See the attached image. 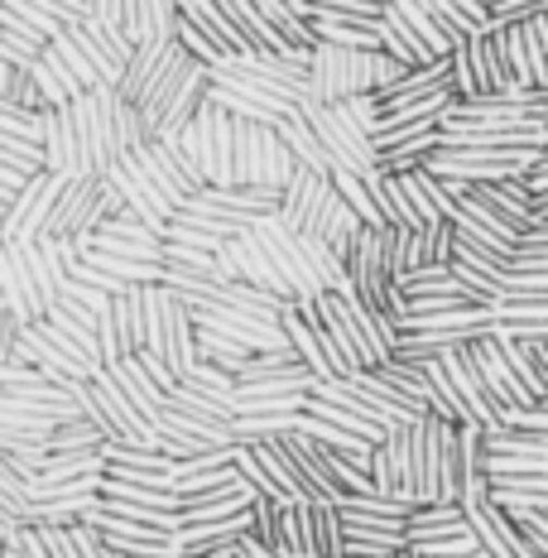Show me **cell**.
<instances>
[{
  "label": "cell",
  "mask_w": 548,
  "mask_h": 558,
  "mask_svg": "<svg viewBox=\"0 0 548 558\" xmlns=\"http://www.w3.org/2000/svg\"><path fill=\"white\" fill-rule=\"evenodd\" d=\"M404 73L410 68L385 49H342V44L318 39L308 53V87L318 101H352V97H370V92L380 97Z\"/></svg>",
  "instance_id": "6da1fadb"
},
{
  "label": "cell",
  "mask_w": 548,
  "mask_h": 558,
  "mask_svg": "<svg viewBox=\"0 0 548 558\" xmlns=\"http://www.w3.org/2000/svg\"><path fill=\"white\" fill-rule=\"evenodd\" d=\"M169 145L197 169V179H203L207 189H236L241 183V173H236V116L227 107H217V101H207L193 125H183L179 135H169Z\"/></svg>",
  "instance_id": "7a4b0ae2"
},
{
  "label": "cell",
  "mask_w": 548,
  "mask_h": 558,
  "mask_svg": "<svg viewBox=\"0 0 548 558\" xmlns=\"http://www.w3.org/2000/svg\"><path fill=\"white\" fill-rule=\"evenodd\" d=\"M145 352L165 356L179 376H188V371L203 362L193 304L169 284H145Z\"/></svg>",
  "instance_id": "3957f363"
},
{
  "label": "cell",
  "mask_w": 548,
  "mask_h": 558,
  "mask_svg": "<svg viewBox=\"0 0 548 558\" xmlns=\"http://www.w3.org/2000/svg\"><path fill=\"white\" fill-rule=\"evenodd\" d=\"M125 213V197L121 189L107 179V173H87V179H73L58 197L53 217H49V231L44 236L53 241H73V246H92V236H97L101 227L111 222V217Z\"/></svg>",
  "instance_id": "277c9868"
},
{
  "label": "cell",
  "mask_w": 548,
  "mask_h": 558,
  "mask_svg": "<svg viewBox=\"0 0 548 558\" xmlns=\"http://www.w3.org/2000/svg\"><path fill=\"white\" fill-rule=\"evenodd\" d=\"M299 169V155L289 149V140L279 135L275 121H251L236 116V173L246 189H275L284 193L289 179Z\"/></svg>",
  "instance_id": "5b68a950"
},
{
  "label": "cell",
  "mask_w": 548,
  "mask_h": 558,
  "mask_svg": "<svg viewBox=\"0 0 548 558\" xmlns=\"http://www.w3.org/2000/svg\"><path fill=\"white\" fill-rule=\"evenodd\" d=\"M73 116H77V135H83L87 169L92 173H111L125 159V145H121V87L107 83V87L83 92V97L73 101Z\"/></svg>",
  "instance_id": "8992f818"
},
{
  "label": "cell",
  "mask_w": 548,
  "mask_h": 558,
  "mask_svg": "<svg viewBox=\"0 0 548 558\" xmlns=\"http://www.w3.org/2000/svg\"><path fill=\"white\" fill-rule=\"evenodd\" d=\"M299 111L313 121V131L322 135V145H328V155L337 159V169H352V173H376L380 169V145L376 135H366L361 125L352 121V111H346V101H299Z\"/></svg>",
  "instance_id": "52a82bcc"
},
{
  "label": "cell",
  "mask_w": 548,
  "mask_h": 558,
  "mask_svg": "<svg viewBox=\"0 0 548 558\" xmlns=\"http://www.w3.org/2000/svg\"><path fill=\"white\" fill-rule=\"evenodd\" d=\"M251 231L265 241V251H270L275 270L284 275V284L294 289L299 304H313V299L328 294V284H322V275H318V265H313L308 246H303V236H299L294 227L279 222V213H270V217H255V227H251Z\"/></svg>",
  "instance_id": "ba28073f"
},
{
  "label": "cell",
  "mask_w": 548,
  "mask_h": 558,
  "mask_svg": "<svg viewBox=\"0 0 548 558\" xmlns=\"http://www.w3.org/2000/svg\"><path fill=\"white\" fill-rule=\"evenodd\" d=\"M73 179H63V173H34V179L10 197V213L5 222H0V241H15V246H29V241H39L44 231H49V217L58 207V197Z\"/></svg>",
  "instance_id": "9c48e42d"
},
{
  "label": "cell",
  "mask_w": 548,
  "mask_h": 558,
  "mask_svg": "<svg viewBox=\"0 0 548 558\" xmlns=\"http://www.w3.org/2000/svg\"><path fill=\"white\" fill-rule=\"evenodd\" d=\"M107 179L115 183V189H121L125 207H131L139 222L155 231V236H169V222L179 217V203H173V197H169L165 189H159L155 179H149L145 165H139V155H125L121 165H115V169L107 173Z\"/></svg>",
  "instance_id": "30bf717a"
},
{
  "label": "cell",
  "mask_w": 548,
  "mask_h": 558,
  "mask_svg": "<svg viewBox=\"0 0 548 558\" xmlns=\"http://www.w3.org/2000/svg\"><path fill=\"white\" fill-rule=\"evenodd\" d=\"M472 342H476V337H472ZM472 342H462V347H452V352H442V366H448V376H452V386H458L466 414H472V424H482V428H506V410H500V400L491 395V386H486V371H482V362H476Z\"/></svg>",
  "instance_id": "8fae6325"
},
{
  "label": "cell",
  "mask_w": 548,
  "mask_h": 558,
  "mask_svg": "<svg viewBox=\"0 0 548 558\" xmlns=\"http://www.w3.org/2000/svg\"><path fill=\"white\" fill-rule=\"evenodd\" d=\"M217 270L221 279H246V284L255 289H270V294L279 299H294V289L284 284V275L275 270V260H270V251H265V241L255 236V231H241V236H231L227 246L217 251Z\"/></svg>",
  "instance_id": "7c38bea8"
},
{
  "label": "cell",
  "mask_w": 548,
  "mask_h": 558,
  "mask_svg": "<svg viewBox=\"0 0 548 558\" xmlns=\"http://www.w3.org/2000/svg\"><path fill=\"white\" fill-rule=\"evenodd\" d=\"M472 352H476V362H482L486 371V386H491V395L500 400V410H506V424L515 418L520 410H534V390L520 380V371L510 366V356H506V347H500V337L496 332H482L472 342Z\"/></svg>",
  "instance_id": "4fadbf2b"
},
{
  "label": "cell",
  "mask_w": 548,
  "mask_h": 558,
  "mask_svg": "<svg viewBox=\"0 0 548 558\" xmlns=\"http://www.w3.org/2000/svg\"><path fill=\"white\" fill-rule=\"evenodd\" d=\"M462 510H466L472 534L482 539V549H491L496 558H539L529 549V539H524V530L515 525V515H510L496 496H486V501H466Z\"/></svg>",
  "instance_id": "5bb4252c"
},
{
  "label": "cell",
  "mask_w": 548,
  "mask_h": 558,
  "mask_svg": "<svg viewBox=\"0 0 548 558\" xmlns=\"http://www.w3.org/2000/svg\"><path fill=\"white\" fill-rule=\"evenodd\" d=\"M44 169L63 173V179H87V155H83V135H77V116L73 101L68 107H49L44 111Z\"/></svg>",
  "instance_id": "9a60e30c"
},
{
  "label": "cell",
  "mask_w": 548,
  "mask_h": 558,
  "mask_svg": "<svg viewBox=\"0 0 548 558\" xmlns=\"http://www.w3.org/2000/svg\"><path fill=\"white\" fill-rule=\"evenodd\" d=\"M0 294H5V304L29 323H44L49 318V304H44L39 294V279L29 270V255L25 246H15V241H0Z\"/></svg>",
  "instance_id": "2e32d148"
},
{
  "label": "cell",
  "mask_w": 548,
  "mask_h": 558,
  "mask_svg": "<svg viewBox=\"0 0 548 558\" xmlns=\"http://www.w3.org/2000/svg\"><path fill=\"white\" fill-rule=\"evenodd\" d=\"M328 193H332V173H318V169L299 165L294 179H289V189L279 193V222L294 227V231H313L322 203H328Z\"/></svg>",
  "instance_id": "e0dca14e"
},
{
  "label": "cell",
  "mask_w": 548,
  "mask_h": 558,
  "mask_svg": "<svg viewBox=\"0 0 548 558\" xmlns=\"http://www.w3.org/2000/svg\"><path fill=\"white\" fill-rule=\"evenodd\" d=\"M139 165H145L149 179H155L159 189H165L173 203H179V213H183V203H188V197H197V193L207 189V183L197 179V169L179 155V149L169 145V140H155V145L139 149Z\"/></svg>",
  "instance_id": "ac0fdd59"
},
{
  "label": "cell",
  "mask_w": 548,
  "mask_h": 558,
  "mask_svg": "<svg viewBox=\"0 0 548 558\" xmlns=\"http://www.w3.org/2000/svg\"><path fill=\"white\" fill-rule=\"evenodd\" d=\"M279 328H284L289 347L303 356V366H308L318 380H337V376H342L337 362H332V352H328V337H322L318 323L299 308V299H289V304H284V313H279Z\"/></svg>",
  "instance_id": "d6986e66"
},
{
  "label": "cell",
  "mask_w": 548,
  "mask_h": 558,
  "mask_svg": "<svg viewBox=\"0 0 548 558\" xmlns=\"http://www.w3.org/2000/svg\"><path fill=\"white\" fill-rule=\"evenodd\" d=\"M159 438H193V444L203 448H236V424H217V418H203L193 410H179V404H165L155 418Z\"/></svg>",
  "instance_id": "ffe728a7"
},
{
  "label": "cell",
  "mask_w": 548,
  "mask_h": 558,
  "mask_svg": "<svg viewBox=\"0 0 548 558\" xmlns=\"http://www.w3.org/2000/svg\"><path fill=\"white\" fill-rule=\"evenodd\" d=\"M173 44H179V39H139V44H135L131 63H125L121 83H115L125 101H145V92H149V83H155V73L169 63Z\"/></svg>",
  "instance_id": "44dd1931"
},
{
  "label": "cell",
  "mask_w": 548,
  "mask_h": 558,
  "mask_svg": "<svg viewBox=\"0 0 548 558\" xmlns=\"http://www.w3.org/2000/svg\"><path fill=\"white\" fill-rule=\"evenodd\" d=\"M183 15H188L193 25L203 29L212 44H221L227 53H255V49H251V39L241 34V25L217 5V0H183Z\"/></svg>",
  "instance_id": "7402d4cb"
},
{
  "label": "cell",
  "mask_w": 548,
  "mask_h": 558,
  "mask_svg": "<svg viewBox=\"0 0 548 558\" xmlns=\"http://www.w3.org/2000/svg\"><path fill=\"white\" fill-rule=\"evenodd\" d=\"M380 49L390 53V58H400L404 68H428V63H438V53L428 49L418 34L404 25V15L400 10H390L385 5V15H380Z\"/></svg>",
  "instance_id": "603a6c76"
},
{
  "label": "cell",
  "mask_w": 548,
  "mask_h": 558,
  "mask_svg": "<svg viewBox=\"0 0 548 558\" xmlns=\"http://www.w3.org/2000/svg\"><path fill=\"white\" fill-rule=\"evenodd\" d=\"M279 135L289 140V149L299 155V165H308V169H318V173H337V159L328 155V145H322V135L313 131V121L303 116L299 107L279 121Z\"/></svg>",
  "instance_id": "cb8c5ba5"
},
{
  "label": "cell",
  "mask_w": 548,
  "mask_h": 558,
  "mask_svg": "<svg viewBox=\"0 0 548 558\" xmlns=\"http://www.w3.org/2000/svg\"><path fill=\"white\" fill-rule=\"evenodd\" d=\"M101 506V492H68V496H44L25 510L29 525H77Z\"/></svg>",
  "instance_id": "d4e9b609"
},
{
  "label": "cell",
  "mask_w": 548,
  "mask_h": 558,
  "mask_svg": "<svg viewBox=\"0 0 548 558\" xmlns=\"http://www.w3.org/2000/svg\"><path fill=\"white\" fill-rule=\"evenodd\" d=\"M29 73L39 77V87H44V97H49V107H68V101H77V97L87 92V87L73 77V68L63 63V53H58L53 44L39 53V63H29Z\"/></svg>",
  "instance_id": "484cf974"
},
{
  "label": "cell",
  "mask_w": 548,
  "mask_h": 558,
  "mask_svg": "<svg viewBox=\"0 0 548 558\" xmlns=\"http://www.w3.org/2000/svg\"><path fill=\"white\" fill-rule=\"evenodd\" d=\"M111 371H115V380H121V386H125V395H131V400L139 404V414H145L149 424H155L159 410H165V404H169V390L159 386V380L149 376L145 366H139V356H125V362H115Z\"/></svg>",
  "instance_id": "4316f807"
},
{
  "label": "cell",
  "mask_w": 548,
  "mask_h": 558,
  "mask_svg": "<svg viewBox=\"0 0 548 558\" xmlns=\"http://www.w3.org/2000/svg\"><path fill=\"white\" fill-rule=\"evenodd\" d=\"M101 496L107 501H131V506H155V510H183V496L169 492V486H155V482H135V476H111L101 482Z\"/></svg>",
  "instance_id": "83f0119b"
},
{
  "label": "cell",
  "mask_w": 548,
  "mask_h": 558,
  "mask_svg": "<svg viewBox=\"0 0 548 558\" xmlns=\"http://www.w3.org/2000/svg\"><path fill=\"white\" fill-rule=\"evenodd\" d=\"M472 530L466 525V510L462 506H418L410 515V544L418 539H448V534Z\"/></svg>",
  "instance_id": "f1b7e54d"
},
{
  "label": "cell",
  "mask_w": 548,
  "mask_h": 558,
  "mask_svg": "<svg viewBox=\"0 0 548 558\" xmlns=\"http://www.w3.org/2000/svg\"><path fill=\"white\" fill-rule=\"evenodd\" d=\"M385 5H390V10H400V15H404V25H410V29H414L418 39H424V44H428V49H434L438 58H452V49H458V44H462V39H452V34L442 29L434 15H428V10H424V0H385Z\"/></svg>",
  "instance_id": "f546056e"
},
{
  "label": "cell",
  "mask_w": 548,
  "mask_h": 558,
  "mask_svg": "<svg viewBox=\"0 0 548 558\" xmlns=\"http://www.w3.org/2000/svg\"><path fill=\"white\" fill-rule=\"evenodd\" d=\"M442 149V131H428V135H414L404 145H390L380 149V173H410V169H424L428 155Z\"/></svg>",
  "instance_id": "4dcf8cb0"
},
{
  "label": "cell",
  "mask_w": 548,
  "mask_h": 558,
  "mask_svg": "<svg viewBox=\"0 0 548 558\" xmlns=\"http://www.w3.org/2000/svg\"><path fill=\"white\" fill-rule=\"evenodd\" d=\"M524 63H529V83L548 92V10L534 20H524Z\"/></svg>",
  "instance_id": "1f68e13d"
},
{
  "label": "cell",
  "mask_w": 548,
  "mask_h": 558,
  "mask_svg": "<svg viewBox=\"0 0 548 558\" xmlns=\"http://www.w3.org/2000/svg\"><path fill=\"white\" fill-rule=\"evenodd\" d=\"M101 444H107V434H101V428L92 424L87 414L68 418V424H58L53 434H49V452H92V448H101Z\"/></svg>",
  "instance_id": "d6a6232c"
},
{
  "label": "cell",
  "mask_w": 548,
  "mask_h": 558,
  "mask_svg": "<svg viewBox=\"0 0 548 558\" xmlns=\"http://www.w3.org/2000/svg\"><path fill=\"white\" fill-rule=\"evenodd\" d=\"M332 183H337V189H342V197H346V203H352L356 213H361V222L390 227V222H385V217H380V203H376V193H370V179H366V173L337 169V173H332Z\"/></svg>",
  "instance_id": "836d02e7"
},
{
  "label": "cell",
  "mask_w": 548,
  "mask_h": 558,
  "mask_svg": "<svg viewBox=\"0 0 548 558\" xmlns=\"http://www.w3.org/2000/svg\"><path fill=\"white\" fill-rule=\"evenodd\" d=\"M49 44H53L58 53H63V63L73 68V77H77V83H83L87 92H92V87H107V77H101V68L92 63V58H87V49H83V44L73 39V25H68L63 34H58V39H49Z\"/></svg>",
  "instance_id": "e575fe53"
},
{
  "label": "cell",
  "mask_w": 548,
  "mask_h": 558,
  "mask_svg": "<svg viewBox=\"0 0 548 558\" xmlns=\"http://www.w3.org/2000/svg\"><path fill=\"white\" fill-rule=\"evenodd\" d=\"M0 165H10V169H20V173L34 179V173H44V145L0 131Z\"/></svg>",
  "instance_id": "d590c367"
},
{
  "label": "cell",
  "mask_w": 548,
  "mask_h": 558,
  "mask_svg": "<svg viewBox=\"0 0 548 558\" xmlns=\"http://www.w3.org/2000/svg\"><path fill=\"white\" fill-rule=\"evenodd\" d=\"M458 260V227L442 217V222L424 227V265H452Z\"/></svg>",
  "instance_id": "8d00e7d4"
},
{
  "label": "cell",
  "mask_w": 548,
  "mask_h": 558,
  "mask_svg": "<svg viewBox=\"0 0 548 558\" xmlns=\"http://www.w3.org/2000/svg\"><path fill=\"white\" fill-rule=\"evenodd\" d=\"M44 49H49V39H34V34H15L10 25H0V58H10L15 68L39 63Z\"/></svg>",
  "instance_id": "74e56055"
},
{
  "label": "cell",
  "mask_w": 548,
  "mask_h": 558,
  "mask_svg": "<svg viewBox=\"0 0 548 558\" xmlns=\"http://www.w3.org/2000/svg\"><path fill=\"white\" fill-rule=\"evenodd\" d=\"M0 492H5L10 501L20 506V515H25V510L34 506V476H25V472H20L10 452H0Z\"/></svg>",
  "instance_id": "f35d334b"
},
{
  "label": "cell",
  "mask_w": 548,
  "mask_h": 558,
  "mask_svg": "<svg viewBox=\"0 0 548 558\" xmlns=\"http://www.w3.org/2000/svg\"><path fill=\"white\" fill-rule=\"evenodd\" d=\"M0 131L20 135V140H34V145H39V140H44V111H25V107L0 101Z\"/></svg>",
  "instance_id": "ab89813d"
},
{
  "label": "cell",
  "mask_w": 548,
  "mask_h": 558,
  "mask_svg": "<svg viewBox=\"0 0 548 558\" xmlns=\"http://www.w3.org/2000/svg\"><path fill=\"white\" fill-rule=\"evenodd\" d=\"M452 92H458V101H472L482 97V83H476V63H472V44H458L452 49Z\"/></svg>",
  "instance_id": "60d3db41"
},
{
  "label": "cell",
  "mask_w": 548,
  "mask_h": 558,
  "mask_svg": "<svg viewBox=\"0 0 548 558\" xmlns=\"http://www.w3.org/2000/svg\"><path fill=\"white\" fill-rule=\"evenodd\" d=\"M424 10H428V15H434V20H438V25H442V29H448V34H452V39H472V34H476V29H486V25H476V20H472V15H462V10H458V5H452V0H424Z\"/></svg>",
  "instance_id": "b9f144b4"
},
{
  "label": "cell",
  "mask_w": 548,
  "mask_h": 558,
  "mask_svg": "<svg viewBox=\"0 0 548 558\" xmlns=\"http://www.w3.org/2000/svg\"><path fill=\"white\" fill-rule=\"evenodd\" d=\"M241 482V468L231 462V468H212V472H197V476H188V482H179V496L188 501V496H197V492H217V486H236Z\"/></svg>",
  "instance_id": "7bdbcfd3"
},
{
  "label": "cell",
  "mask_w": 548,
  "mask_h": 558,
  "mask_svg": "<svg viewBox=\"0 0 548 558\" xmlns=\"http://www.w3.org/2000/svg\"><path fill=\"white\" fill-rule=\"evenodd\" d=\"M10 107H25V111H49V97H44L39 77H34L29 68H20V73H15V87H10Z\"/></svg>",
  "instance_id": "ee69618b"
},
{
  "label": "cell",
  "mask_w": 548,
  "mask_h": 558,
  "mask_svg": "<svg viewBox=\"0 0 548 558\" xmlns=\"http://www.w3.org/2000/svg\"><path fill=\"white\" fill-rule=\"evenodd\" d=\"M346 111H352V121H356L366 135H380V125H385V107H380L376 92H370V97H352V101H346Z\"/></svg>",
  "instance_id": "f6af8a7d"
},
{
  "label": "cell",
  "mask_w": 548,
  "mask_h": 558,
  "mask_svg": "<svg viewBox=\"0 0 548 558\" xmlns=\"http://www.w3.org/2000/svg\"><path fill=\"white\" fill-rule=\"evenodd\" d=\"M73 539H77V554H83V558H115L111 544H107V534H101L97 525H87V520H77V525H73Z\"/></svg>",
  "instance_id": "bcb514c9"
},
{
  "label": "cell",
  "mask_w": 548,
  "mask_h": 558,
  "mask_svg": "<svg viewBox=\"0 0 548 558\" xmlns=\"http://www.w3.org/2000/svg\"><path fill=\"white\" fill-rule=\"evenodd\" d=\"M92 20H97L101 29L125 34V0H92Z\"/></svg>",
  "instance_id": "7dc6e473"
},
{
  "label": "cell",
  "mask_w": 548,
  "mask_h": 558,
  "mask_svg": "<svg viewBox=\"0 0 548 558\" xmlns=\"http://www.w3.org/2000/svg\"><path fill=\"white\" fill-rule=\"evenodd\" d=\"M20 525H25V515H20V506L10 501L5 492H0V534H5V539H10V534H15Z\"/></svg>",
  "instance_id": "c3c4849f"
},
{
  "label": "cell",
  "mask_w": 548,
  "mask_h": 558,
  "mask_svg": "<svg viewBox=\"0 0 548 558\" xmlns=\"http://www.w3.org/2000/svg\"><path fill=\"white\" fill-rule=\"evenodd\" d=\"M539 255V251H548V227H534V231H524L520 236V246H515V255Z\"/></svg>",
  "instance_id": "681fc988"
},
{
  "label": "cell",
  "mask_w": 548,
  "mask_h": 558,
  "mask_svg": "<svg viewBox=\"0 0 548 558\" xmlns=\"http://www.w3.org/2000/svg\"><path fill=\"white\" fill-rule=\"evenodd\" d=\"M534 217H539V227H548V203H539V207H534Z\"/></svg>",
  "instance_id": "f907efd6"
},
{
  "label": "cell",
  "mask_w": 548,
  "mask_h": 558,
  "mask_svg": "<svg viewBox=\"0 0 548 558\" xmlns=\"http://www.w3.org/2000/svg\"><path fill=\"white\" fill-rule=\"evenodd\" d=\"M0 558H5V534H0Z\"/></svg>",
  "instance_id": "816d5d0a"
},
{
  "label": "cell",
  "mask_w": 548,
  "mask_h": 558,
  "mask_svg": "<svg viewBox=\"0 0 548 558\" xmlns=\"http://www.w3.org/2000/svg\"><path fill=\"white\" fill-rule=\"evenodd\" d=\"M400 558H418V554H414V549H404V554H400Z\"/></svg>",
  "instance_id": "f5cc1de1"
},
{
  "label": "cell",
  "mask_w": 548,
  "mask_h": 558,
  "mask_svg": "<svg viewBox=\"0 0 548 558\" xmlns=\"http://www.w3.org/2000/svg\"><path fill=\"white\" fill-rule=\"evenodd\" d=\"M0 304H5V294H0Z\"/></svg>",
  "instance_id": "db71d44e"
},
{
  "label": "cell",
  "mask_w": 548,
  "mask_h": 558,
  "mask_svg": "<svg viewBox=\"0 0 548 558\" xmlns=\"http://www.w3.org/2000/svg\"><path fill=\"white\" fill-rule=\"evenodd\" d=\"M221 558H227V554H221Z\"/></svg>",
  "instance_id": "11a10c76"
}]
</instances>
